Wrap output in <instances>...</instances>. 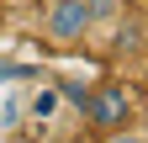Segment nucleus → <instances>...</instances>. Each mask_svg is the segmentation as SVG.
Wrapping results in <instances>:
<instances>
[{"instance_id": "obj_1", "label": "nucleus", "mask_w": 148, "mask_h": 143, "mask_svg": "<svg viewBox=\"0 0 148 143\" xmlns=\"http://www.w3.org/2000/svg\"><path fill=\"white\" fill-rule=\"evenodd\" d=\"M42 32L53 48H79L95 21H90V0H48L42 6Z\"/></svg>"}, {"instance_id": "obj_6", "label": "nucleus", "mask_w": 148, "mask_h": 143, "mask_svg": "<svg viewBox=\"0 0 148 143\" xmlns=\"http://www.w3.org/2000/svg\"><path fill=\"white\" fill-rule=\"evenodd\" d=\"M5 6H37V0H5Z\"/></svg>"}, {"instance_id": "obj_7", "label": "nucleus", "mask_w": 148, "mask_h": 143, "mask_svg": "<svg viewBox=\"0 0 148 143\" xmlns=\"http://www.w3.org/2000/svg\"><path fill=\"white\" fill-rule=\"evenodd\" d=\"M138 6H143V11H148V0H138Z\"/></svg>"}, {"instance_id": "obj_3", "label": "nucleus", "mask_w": 148, "mask_h": 143, "mask_svg": "<svg viewBox=\"0 0 148 143\" xmlns=\"http://www.w3.org/2000/svg\"><path fill=\"white\" fill-rule=\"evenodd\" d=\"M58 106H64V90H58V85H42V90L27 101V111H32V122H53Z\"/></svg>"}, {"instance_id": "obj_5", "label": "nucleus", "mask_w": 148, "mask_h": 143, "mask_svg": "<svg viewBox=\"0 0 148 143\" xmlns=\"http://www.w3.org/2000/svg\"><path fill=\"white\" fill-rule=\"evenodd\" d=\"M101 143H148V133H138V127H111Z\"/></svg>"}, {"instance_id": "obj_2", "label": "nucleus", "mask_w": 148, "mask_h": 143, "mask_svg": "<svg viewBox=\"0 0 148 143\" xmlns=\"http://www.w3.org/2000/svg\"><path fill=\"white\" fill-rule=\"evenodd\" d=\"M85 117H90V127H101V133L127 127V122H132V90H127V85H95L90 101H85Z\"/></svg>"}, {"instance_id": "obj_4", "label": "nucleus", "mask_w": 148, "mask_h": 143, "mask_svg": "<svg viewBox=\"0 0 148 143\" xmlns=\"http://www.w3.org/2000/svg\"><path fill=\"white\" fill-rule=\"evenodd\" d=\"M116 16H122V0H90V21H95V27L116 21Z\"/></svg>"}]
</instances>
